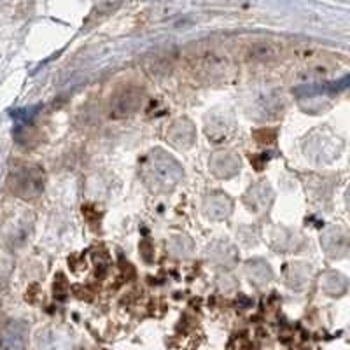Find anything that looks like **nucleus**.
Returning <instances> with one entry per match:
<instances>
[{
  "label": "nucleus",
  "instance_id": "20e7f679",
  "mask_svg": "<svg viewBox=\"0 0 350 350\" xmlns=\"http://www.w3.org/2000/svg\"><path fill=\"white\" fill-rule=\"evenodd\" d=\"M280 55V46L271 40H256L243 49V60L249 64H270L279 60Z\"/></svg>",
  "mask_w": 350,
  "mask_h": 350
},
{
  "label": "nucleus",
  "instance_id": "7ed1b4c3",
  "mask_svg": "<svg viewBox=\"0 0 350 350\" xmlns=\"http://www.w3.org/2000/svg\"><path fill=\"white\" fill-rule=\"evenodd\" d=\"M142 92L135 86H128L112 96L111 112L114 118H126L140 107Z\"/></svg>",
  "mask_w": 350,
  "mask_h": 350
},
{
  "label": "nucleus",
  "instance_id": "f03ea898",
  "mask_svg": "<svg viewBox=\"0 0 350 350\" xmlns=\"http://www.w3.org/2000/svg\"><path fill=\"white\" fill-rule=\"evenodd\" d=\"M9 187L16 196H21L25 200L33 198V196L40 195V191H42V172L37 167L18 168L9 177Z\"/></svg>",
  "mask_w": 350,
  "mask_h": 350
},
{
  "label": "nucleus",
  "instance_id": "f257e3e1",
  "mask_svg": "<svg viewBox=\"0 0 350 350\" xmlns=\"http://www.w3.org/2000/svg\"><path fill=\"white\" fill-rule=\"evenodd\" d=\"M191 67L200 79H217L230 72V58L223 53L208 49L193 56Z\"/></svg>",
  "mask_w": 350,
  "mask_h": 350
},
{
  "label": "nucleus",
  "instance_id": "39448f33",
  "mask_svg": "<svg viewBox=\"0 0 350 350\" xmlns=\"http://www.w3.org/2000/svg\"><path fill=\"white\" fill-rule=\"evenodd\" d=\"M28 329L23 323L12 321L0 333V350H27Z\"/></svg>",
  "mask_w": 350,
  "mask_h": 350
},
{
  "label": "nucleus",
  "instance_id": "423d86ee",
  "mask_svg": "<svg viewBox=\"0 0 350 350\" xmlns=\"http://www.w3.org/2000/svg\"><path fill=\"white\" fill-rule=\"evenodd\" d=\"M121 2H123V0H104V2H100L98 8L95 9V12H93V14L105 16V14H109V12H112L114 9L120 8Z\"/></svg>",
  "mask_w": 350,
  "mask_h": 350
}]
</instances>
